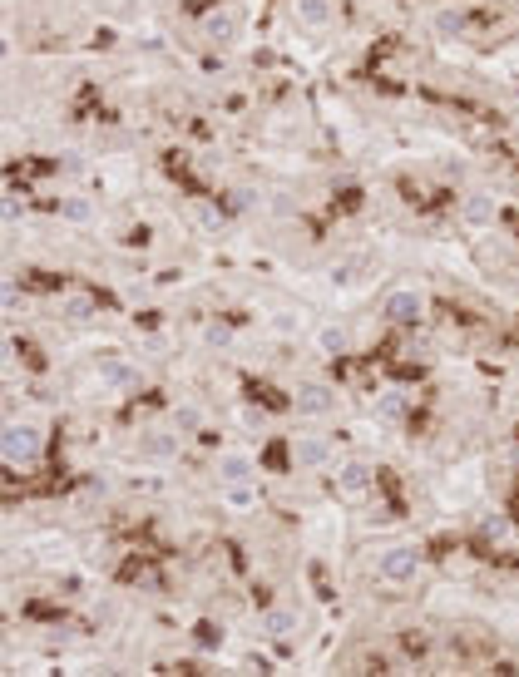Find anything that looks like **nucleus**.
Returning a JSON list of instances; mask_svg holds the SVG:
<instances>
[{"instance_id":"12","label":"nucleus","mask_w":519,"mask_h":677,"mask_svg":"<svg viewBox=\"0 0 519 677\" xmlns=\"http://www.w3.org/2000/svg\"><path fill=\"white\" fill-rule=\"evenodd\" d=\"M65 312H70V317H89V302H85V297H70Z\"/></svg>"},{"instance_id":"8","label":"nucleus","mask_w":519,"mask_h":677,"mask_svg":"<svg viewBox=\"0 0 519 677\" xmlns=\"http://www.w3.org/2000/svg\"><path fill=\"white\" fill-rule=\"evenodd\" d=\"M247 470H252V465H247L242 455H227V460H223V480H247Z\"/></svg>"},{"instance_id":"4","label":"nucleus","mask_w":519,"mask_h":677,"mask_svg":"<svg viewBox=\"0 0 519 677\" xmlns=\"http://www.w3.org/2000/svg\"><path fill=\"white\" fill-rule=\"evenodd\" d=\"M337 485H342V495H361V490L371 485V470H366L361 460H351V465H342V475H337Z\"/></svg>"},{"instance_id":"7","label":"nucleus","mask_w":519,"mask_h":677,"mask_svg":"<svg viewBox=\"0 0 519 677\" xmlns=\"http://www.w3.org/2000/svg\"><path fill=\"white\" fill-rule=\"evenodd\" d=\"M297 455H302V465H322V460H327V445H322V440H302Z\"/></svg>"},{"instance_id":"5","label":"nucleus","mask_w":519,"mask_h":677,"mask_svg":"<svg viewBox=\"0 0 519 677\" xmlns=\"http://www.w3.org/2000/svg\"><path fill=\"white\" fill-rule=\"evenodd\" d=\"M297 405H302L307 415H327V410H332V391H327V386H302Z\"/></svg>"},{"instance_id":"2","label":"nucleus","mask_w":519,"mask_h":677,"mask_svg":"<svg viewBox=\"0 0 519 677\" xmlns=\"http://www.w3.org/2000/svg\"><path fill=\"white\" fill-rule=\"evenodd\" d=\"M376 569H381V578H391V583H406V578H415V554H411V549H391V554H386Z\"/></svg>"},{"instance_id":"3","label":"nucleus","mask_w":519,"mask_h":677,"mask_svg":"<svg viewBox=\"0 0 519 677\" xmlns=\"http://www.w3.org/2000/svg\"><path fill=\"white\" fill-rule=\"evenodd\" d=\"M420 312H425L420 292H391V297H386V317H391V322H415Z\"/></svg>"},{"instance_id":"10","label":"nucleus","mask_w":519,"mask_h":677,"mask_svg":"<svg viewBox=\"0 0 519 677\" xmlns=\"http://www.w3.org/2000/svg\"><path fill=\"white\" fill-rule=\"evenodd\" d=\"M322 346H327V351H342V346H346V336L332 327V331H322Z\"/></svg>"},{"instance_id":"9","label":"nucleus","mask_w":519,"mask_h":677,"mask_svg":"<svg viewBox=\"0 0 519 677\" xmlns=\"http://www.w3.org/2000/svg\"><path fill=\"white\" fill-rule=\"evenodd\" d=\"M268 633H273V638H287V633H292V613H268Z\"/></svg>"},{"instance_id":"1","label":"nucleus","mask_w":519,"mask_h":677,"mask_svg":"<svg viewBox=\"0 0 519 677\" xmlns=\"http://www.w3.org/2000/svg\"><path fill=\"white\" fill-rule=\"evenodd\" d=\"M40 455V430L35 425H11L6 430V460L11 465H30Z\"/></svg>"},{"instance_id":"11","label":"nucleus","mask_w":519,"mask_h":677,"mask_svg":"<svg viewBox=\"0 0 519 677\" xmlns=\"http://www.w3.org/2000/svg\"><path fill=\"white\" fill-rule=\"evenodd\" d=\"M65 217H75V222H85V217H89V203H65Z\"/></svg>"},{"instance_id":"6","label":"nucleus","mask_w":519,"mask_h":677,"mask_svg":"<svg viewBox=\"0 0 519 677\" xmlns=\"http://www.w3.org/2000/svg\"><path fill=\"white\" fill-rule=\"evenodd\" d=\"M297 15H302L307 25H327V20H332V6H327V0H302Z\"/></svg>"}]
</instances>
